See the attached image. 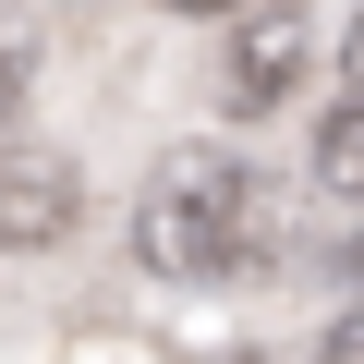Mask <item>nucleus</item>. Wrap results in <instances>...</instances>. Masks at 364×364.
<instances>
[{
  "mask_svg": "<svg viewBox=\"0 0 364 364\" xmlns=\"http://www.w3.org/2000/svg\"><path fill=\"white\" fill-rule=\"evenodd\" d=\"M134 255L158 279H243L267 255V182L243 146H182L134 195Z\"/></svg>",
  "mask_w": 364,
  "mask_h": 364,
  "instance_id": "f257e3e1",
  "label": "nucleus"
},
{
  "mask_svg": "<svg viewBox=\"0 0 364 364\" xmlns=\"http://www.w3.org/2000/svg\"><path fill=\"white\" fill-rule=\"evenodd\" d=\"M73 219H85V170L13 134V146H0V255H49Z\"/></svg>",
  "mask_w": 364,
  "mask_h": 364,
  "instance_id": "f03ea898",
  "label": "nucleus"
},
{
  "mask_svg": "<svg viewBox=\"0 0 364 364\" xmlns=\"http://www.w3.org/2000/svg\"><path fill=\"white\" fill-rule=\"evenodd\" d=\"M304 61H316L304 0H255V13H243V37H231V61H219V97L255 122V109H279V97L304 85Z\"/></svg>",
  "mask_w": 364,
  "mask_h": 364,
  "instance_id": "7ed1b4c3",
  "label": "nucleus"
},
{
  "mask_svg": "<svg viewBox=\"0 0 364 364\" xmlns=\"http://www.w3.org/2000/svg\"><path fill=\"white\" fill-rule=\"evenodd\" d=\"M316 182H328V195H364V97H340L316 122Z\"/></svg>",
  "mask_w": 364,
  "mask_h": 364,
  "instance_id": "20e7f679",
  "label": "nucleus"
},
{
  "mask_svg": "<svg viewBox=\"0 0 364 364\" xmlns=\"http://www.w3.org/2000/svg\"><path fill=\"white\" fill-rule=\"evenodd\" d=\"M13 109H25V49L0 37V146H13Z\"/></svg>",
  "mask_w": 364,
  "mask_h": 364,
  "instance_id": "39448f33",
  "label": "nucleus"
},
{
  "mask_svg": "<svg viewBox=\"0 0 364 364\" xmlns=\"http://www.w3.org/2000/svg\"><path fill=\"white\" fill-rule=\"evenodd\" d=\"M316 364H364V304H352V316H340V328L316 340Z\"/></svg>",
  "mask_w": 364,
  "mask_h": 364,
  "instance_id": "423d86ee",
  "label": "nucleus"
},
{
  "mask_svg": "<svg viewBox=\"0 0 364 364\" xmlns=\"http://www.w3.org/2000/svg\"><path fill=\"white\" fill-rule=\"evenodd\" d=\"M340 61H352V73H364V13H352V37H340Z\"/></svg>",
  "mask_w": 364,
  "mask_h": 364,
  "instance_id": "0eeeda50",
  "label": "nucleus"
},
{
  "mask_svg": "<svg viewBox=\"0 0 364 364\" xmlns=\"http://www.w3.org/2000/svg\"><path fill=\"white\" fill-rule=\"evenodd\" d=\"M158 13H231V0H158Z\"/></svg>",
  "mask_w": 364,
  "mask_h": 364,
  "instance_id": "6e6552de",
  "label": "nucleus"
},
{
  "mask_svg": "<svg viewBox=\"0 0 364 364\" xmlns=\"http://www.w3.org/2000/svg\"><path fill=\"white\" fill-rule=\"evenodd\" d=\"M340 267H352V279H364V231H352V243H340Z\"/></svg>",
  "mask_w": 364,
  "mask_h": 364,
  "instance_id": "1a4fd4ad",
  "label": "nucleus"
}]
</instances>
